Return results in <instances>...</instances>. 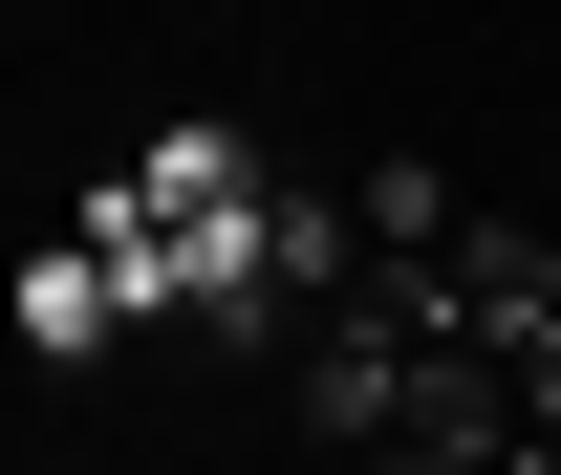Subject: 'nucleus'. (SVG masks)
<instances>
[{"mask_svg": "<svg viewBox=\"0 0 561 475\" xmlns=\"http://www.w3.org/2000/svg\"><path fill=\"white\" fill-rule=\"evenodd\" d=\"M108 325H151V303H130V260H108V238H87V216H66V238L22 260V346H44V367H87V346H108Z\"/></svg>", "mask_w": 561, "mask_h": 475, "instance_id": "f257e3e1", "label": "nucleus"}]
</instances>
